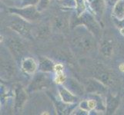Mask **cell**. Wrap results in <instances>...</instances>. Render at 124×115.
Wrapping results in <instances>:
<instances>
[{"instance_id":"cb8c5ba5","label":"cell","mask_w":124,"mask_h":115,"mask_svg":"<svg viewBox=\"0 0 124 115\" xmlns=\"http://www.w3.org/2000/svg\"><path fill=\"white\" fill-rule=\"evenodd\" d=\"M87 104H88V108H89V110L96 108V106H97L96 99H89V100H87Z\"/></svg>"},{"instance_id":"ffe728a7","label":"cell","mask_w":124,"mask_h":115,"mask_svg":"<svg viewBox=\"0 0 124 115\" xmlns=\"http://www.w3.org/2000/svg\"><path fill=\"white\" fill-rule=\"evenodd\" d=\"M59 3L62 8H74L77 7V2H76V0H59Z\"/></svg>"},{"instance_id":"ba28073f","label":"cell","mask_w":124,"mask_h":115,"mask_svg":"<svg viewBox=\"0 0 124 115\" xmlns=\"http://www.w3.org/2000/svg\"><path fill=\"white\" fill-rule=\"evenodd\" d=\"M16 67L14 61L10 58H1V78L2 80H10L15 75Z\"/></svg>"},{"instance_id":"52a82bcc","label":"cell","mask_w":124,"mask_h":115,"mask_svg":"<svg viewBox=\"0 0 124 115\" xmlns=\"http://www.w3.org/2000/svg\"><path fill=\"white\" fill-rule=\"evenodd\" d=\"M8 48L11 52L12 55L16 60L23 58V56L26 52V47L22 40L17 38H12L8 41Z\"/></svg>"},{"instance_id":"7c38bea8","label":"cell","mask_w":124,"mask_h":115,"mask_svg":"<svg viewBox=\"0 0 124 115\" xmlns=\"http://www.w3.org/2000/svg\"><path fill=\"white\" fill-rule=\"evenodd\" d=\"M38 68L39 65L33 58L25 57L21 60V68L25 74L33 75Z\"/></svg>"},{"instance_id":"d6986e66","label":"cell","mask_w":124,"mask_h":115,"mask_svg":"<svg viewBox=\"0 0 124 115\" xmlns=\"http://www.w3.org/2000/svg\"><path fill=\"white\" fill-rule=\"evenodd\" d=\"M68 26V21L62 16H56L53 19V27L57 30H64Z\"/></svg>"},{"instance_id":"8992f818","label":"cell","mask_w":124,"mask_h":115,"mask_svg":"<svg viewBox=\"0 0 124 115\" xmlns=\"http://www.w3.org/2000/svg\"><path fill=\"white\" fill-rule=\"evenodd\" d=\"M9 11L14 15H17L20 16L28 22L29 21H36L39 18L40 12L37 10V8L34 6H25L24 8H10Z\"/></svg>"},{"instance_id":"7402d4cb","label":"cell","mask_w":124,"mask_h":115,"mask_svg":"<svg viewBox=\"0 0 124 115\" xmlns=\"http://www.w3.org/2000/svg\"><path fill=\"white\" fill-rule=\"evenodd\" d=\"M66 78H67L66 76L63 73V71H61V72H57L55 81V82L58 83L59 84H63V83L66 81Z\"/></svg>"},{"instance_id":"603a6c76","label":"cell","mask_w":124,"mask_h":115,"mask_svg":"<svg viewBox=\"0 0 124 115\" xmlns=\"http://www.w3.org/2000/svg\"><path fill=\"white\" fill-rule=\"evenodd\" d=\"M49 34V27L46 26V25H44V26H42V27H40L39 30H38V36H39V37H42V38L46 37Z\"/></svg>"},{"instance_id":"44dd1931","label":"cell","mask_w":124,"mask_h":115,"mask_svg":"<svg viewBox=\"0 0 124 115\" xmlns=\"http://www.w3.org/2000/svg\"><path fill=\"white\" fill-rule=\"evenodd\" d=\"M50 2V0H39L38 1V4H37V10L39 12L44 11L45 9H46L47 7L49 6Z\"/></svg>"},{"instance_id":"7a4b0ae2","label":"cell","mask_w":124,"mask_h":115,"mask_svg":"<svg viewBox=\"0 0 124 115\" xmlns=\"http://www.w3.org/2000/svg\"><path fill=\"white\" fill-rule=\"evenodd\" d=\"M16 17L12 19L9 22V28L14 32L19 34L23 37L31 38H32V28L31 25L20 16L16 15Z\"/></svg>"},{"instance_id":"8fae6325","label":"cell","mask_w":124,"mask_h":115,"mask_svg":"<svg viewBox=\"0 0 124 115\" xmlns=\"http://www.w3.org/2000/svg\"><path fill=\"white\" fill-rule=\"evenodd\" d=\"M62 85L65 86L68 90H70L72 94H74L76 96L83 95V94L85 91L84 85L80 84L78 81H76L75 78H66V81L63 83Z\"/></svg>"},{"instance_id":"3957f363","label":"cell","mask_w":124,"mask_h":115,"mask_svg":"<svg viewBox=\"0 0 124 115\" xmlns=\"http://www.w3.org/2000/svg\"><path fill=\"white\" fill-rule=\"evenodd\" d=\"M51 79L46 72H40L34 75L30 84H29L27 90L29 92L36 91H42L49 88L51 86Z\"/></svg>"},{"instance_id":"f1b7e54d","label":"cell","mask_w":124,"mask_h":115,"mask_svg":"<svg viewBox=\"0 0 124 115\" xmlns=\"http://www.w3.org/2000/svg\"><path fill=\"white\" fill-rule=\"evenodd\" d=\"M120 33L122 34L123 35H124V26L120 28Z\"/></svg>"},{"instance_id":"9a60e30c","label":"cell","mask_w":124,"mask_h":115,"mask_svg":"<svg viewBox=\"0 0 124 115\" xmlns=\"http://www.w3.org/2000/svg\"><path fill=\"white\" fill-rule=\"evenodd\" d=\"M38 65H39V71L42 72L49 73V72L55 71V64L51 59L46 57H40Z\"/></svg>"},{"instance_id":"4316f807","label":"cell","mask_w":124,"mask_h":115,"mask_svg":"<svg viewBox=\"0 0 124 115\" xmlns=\"http://www.w3.org/2000/svg\"><path fill=\"white\" fill-rule=\"evenodd\" d=\"M119 0H105V2L106 5H108L109 6H114Z\"/></svg>"},{"instance_id":"9c48e42d","label":"cell","mask_w":124,"mask_h":115,"mask_svg":"<svg viewBox=\"0 0 124 115\" xmlns=\"http://www.w3.org/2000/svg\"><path fill=\"white\" fill-rule=\"evenodd\" d=\"M85 91L92 95H101L106 92V86L96 78H89L85 84Z\"/></svg>"},{"instance_id":"e0dca14e","label":"cell","mask_w":124,"mask_h":115,"mask_svg":"<svg viewBox=\"0 0 124 115\" xmlns=\"http://www.w3.org/2000/svg\"><path fill=\"white\" fill-rule=\"evenodd\" d=\"M114 17L119 21L124 20V0H119L115 4L113 9Z\"/></svg>"},{"instance_id":"ac0fdd59","label":"cell","mask_w":124,"mask_h":115,"mask_svg":"<svg viewBox=\"0 0 124 115\" xmlns=\"http://www.w3.org/2000/svg\"><path fill=\"white\" fill-rule=\"evenodd\" d=\"M100 52L106 58H109L112 56L113 52V45L112 42L109 40H105L102 41L100 45Z\"/></svg>"},{"instance_id":"4fadbf2b","label":"cell","mask_w":124,"mask_h":115,"mask_svg":"<svg viewBox=\"0 0 124 115\" xmlns=\"http://www.w3.org/2000/svg\"><path fill=\"white\" fill-rule=\"evenodd\" d=\"M58 92L60 99L62 102L66 104H75L77 101L78 98L77 96L72 94L70 90L65 87V86H59L58 88Z\"/></svg>"},{"instance_id":"d4e9b609","label":"cell","mask_w":124,"mask_h":115,"mask_svg":"<svg viewBox=\"0 0 124 115\" xmlns=\"http://www.w3.org/2000/svg\"><path fill=\"white\" fill-rule=\"evenodd\" d=\"M77 2V8H78V11L81 14L83 12L84 8H85V5H84V0H76Z\"/></svg>"},{"instance_id":"277c9868","label":"cell","mask_w":124,"mask_h":115,"mask_svg":"<svg viewBox=\"0 0 124 115\" xmlns=\"http://www.w3.org/2000/svg\"><path fill=\"white\" fill-rule=\"evenodd\" d=\"M72 44L81 52H89L95 46V41L90 34H82L73 38Z\"/></svg>"},{"instance_id":"5bb4252c","label":"cell","mask_w":124,"mask_h":115,"mask_svg":"<svg viewBox=\"0 0 124 115\" xmlns=\"http://www.w3.org/2000/svg\"><path fill=\"white\" fill-rule=\"evenodd\" d=\"M119 105V97L117 95L109 94L106 100V110L107 114H113L116 112Z\"/></svg>"},{"instance_id":"5b68a950","label":"cell","mask_w":124,"mask_h":115,"mask_svg":"<svg viewBox=\"0 0 124 115\" xmlns=\"http://www.w3.org/2000/svg\"><path fill=\"white\" fill-rule=\"evenodd\" d=\"M78 24L83 25L90 31L93 35H99L100 32V26L92 14L88 12H83L77 19Z\"/></svg>"},{"instance_id":"2e32d148","label":"cell","mask_w":124,"mask_h":115,"mask_svg":"<svg viewBox=\"0 0 124 115\" xmlns=\"http://www.w3.org/2000/svg\"><path fill=\"white\" fill-rule=\"evenodd\" d=\"M90 6L93 13L97 15H102L104 9L105 0H85Z\"/></svg>"},{"instance_id":"6da1fadb","label":"cell","mask_w":124,"mask_h":115,"mask_svg":"<svg viewBox=\"0 0 124 115\" xmlns=\"http://www.w3.org/2000/svg\"><path fill=\"white\" fill-rule=\"evenodd\" d=\"M94 78L102 82L106 87L114 86L117 82L116 76L112 71L102 65H96L93 71Z\"/></svg>"},{"instance_id":"83f0119b","label":"cell","mask_w":124,"mask_h":115,"mask_svg":"<svg viewBox=\"0 0 124 115\" xmlns=\"http://www.w3.org/2000/svg\"><path fill=\"white\" fill-rule=\"evenodd\" d=\"M119 70H120L121 71L124 72V63L121 64V65H119Z\"/></svg>"},{"instance_id":"484cf974","label":"cell","mask_w":124,"mask_h":115,"mask_svg":"<svg viewBox=\"0 0 124 115\" xmlns=\"http://www.w3.org/2000/svg\"><path fill=\"white\" fill-rule=\"evenodd\" d=\"M39 0H23V5L24 6H33L34 4L38 2Z\"/></svg>"},{"instance_id":"30bf717a","label":"cell","mask_w":124,"mask_h":115,"mask_svg":"<svg viewBox=\"0 0 124 115\" xmlns=\"http://www.w3.org/2000/svg\"><path fill=\"white\" fill-rule=\"evenodd\" d=\"M28 99L27 92L21 85L18 84L15 88V110L19 112L24 108Z\"/></svg>"}]
</instances>
